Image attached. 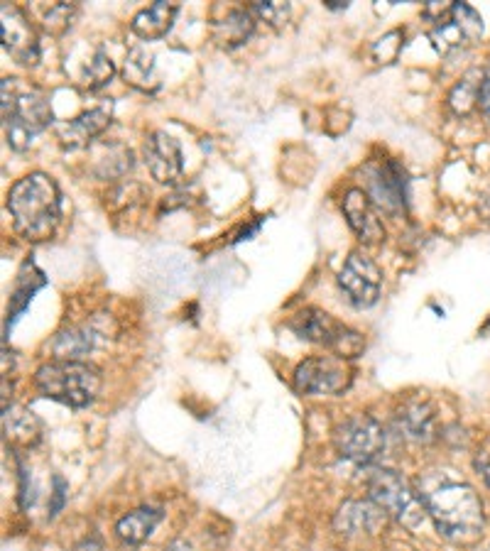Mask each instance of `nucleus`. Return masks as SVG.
<instances>
[{"mask_svg":"<svg viewBox=\"0 0 490 551\" xmlns=\"http://www.w3.org/2000/svg\"><path fill=\"white\" fill-rule=\"evenodd\" d=\"M473 466H476L478 476L483 478V483H486V488L490 490V458L488 456H478L476 461H473Z\"/></svg>","mask_w":490,"mask_h":551,"instance_id":"31","label":"nucleus"},{"mask_svg":"<svg viewBox=\"0 0 490 551\" xmlns=\"http://www.w3.org/2000/svg\"><path fill=\"white\" fill-rule=\"evenodd\" d=\"M478 108L481 113L490 120V62L486 67V72L481 76V94H478Z\"/></svg>","mask_w":490,"mask_h":551,"instance_id":"30","label":"nucleus"},{"mask_svg":"<svg viewBox=\"0 0 490 551\" xmlns=\"http://www.w3.org/2000/svg\"><path fill=\"white\" fill-rule=\"evenodd\" d=\"M366 182L363 192L370 196L375 209L390 216H400L407 209V174L395 160L370 162L363 169Z\"/></svg>","mask_w":490,"mask_h":551,"instance_id":"10","label":"nucleus"},{"mask_svg":"<svg viewBox=\"0 0 490 551\" xmlns=\"http://www.w3.org/2000/svg\"><path fill=\"white\" fill-rule=\"evenodd\" d=\"M8 211L15 231L25 240L40 243L57 231L62 218V192L45 172H32L18 179L8 192Z\"/></svg>","mask_w":490,"mask_h":551,"instance_id":"2","label":"nucleus"},{"mask_svg":"<svg viewBox=\"0 0 490 551\" xmlns=\"http://www.w3.org/2000/svg\"><path fill=\"white\" fill-rule=\"evenodd\" d=\"M255 30V18L250 15L248 8H236L228 10L226 18L221 23H216V40L226 47H238L253 35Z\"/></svg>","mask_w":490,"mask_h":551,"instance_id":"22","label":"nucleus"},{"mask_svg":"<svg viewBox=\"0 0 490 551\" xmlns=\"http://www.w3.org/2000/svg\"><path fill=\"white\" fill-rule=\"evenodd\" d=\"M143 160L160 184H177L184 174L182 147L165 130H155L143 145Z\"/></svg>","mask_w":490,"mask_h":551,"instance_id":"13","label":"nucleus"},{"mask_svg":"<svg viewBox=\"0 0 490 551\" xmlns=\"http://www.w3.org/2000/svg\"><path fill=\"white\" fill-rule=\"evenodd\" d=\"M54 503L49 507V517H57L59 510L64 507V498H67V483L62 476H54Z\"/></svg>","mask_w":490,"mask_h":551,"instance_id":"29","label":"nucleus"},{"mask_svg":"<svg viewBox=\"0 0 490 551\" xmlns=\"http://www.w3.org/2000/svg\"><path fill=\"white\" fill-rule=\"evenodd\" d=\"M397 427L407 439L417 444H432L439 436L437 412L429 402H407L402 412L397 414Z\"/></svg>","mask_w":490,"mask_h":551,"instance_id":"17","label":"nucleus"},{"mask_svg":"<svg viewBox=\"0 0 490 551\" xmlns=\"http://www.w3.org/2000/svg\"><path fill=\"white\" fill-rule=\"evenodd\" d=\"M106 155H98L96 160V174L103 179H118L121 174L128 172L133 167V152L121 143L103 145Z\"/></svg>","mask_w":490,"mask_h":551,"instance_id":"24","label":"nucleus"},{"mask_svg":"<svg viewBox=\"0 0 490 551\" xmlns=\"http://www.w3.org/2000/svg\"><path fill=\"white\" fill-rule=\"evenodd\" d=\"M248 10H250V15L255 18V23H268L272 27L282 25L287 20V15H290V5L275 3V0H270V3L255 0V3L248 5Z\"/></svg>","mask_w":490,"mask_h":551,"instance_id":"27","label":"nucleus"},{"mask_svg":"<svg viewBox=\"0 0 490 551\" xmlns=\"http://www.w3.org/2000/svg\"><path fill=\"white\" fill-rule=\"evenodd\" d=\"M3 128L5 140L15 152H25L37 135L52 123V108L47 96L20 79H3Z\"/></svg>","mask_w":490,"mask_h":551,"instance_id":"3","label":"nucleus"},{"mask_svg":"<svg viewBox=\"0 0 490 551\" xmlns=\"http://www.w3.org/2000/svg\"><path fill=\"white\" fill-rule=\"evenodd\" d=\"M424 505L434 527L444 539L454 544H473L483 534L486 515L483 503L471 485L461 480H439V483H424L422 490Z\"/></svg>","mask_w":490,"mask_h":551,"instance_id":"1","label":"nucleus"},{"mask_svg":"<svg viewBox=\"0 0 490 551\" xmlns=\"http://www.w3.org/2000/svg\"><path fill=\"white\" fill-rule=\"evenodd\" d=\"M385 512L373 500H348L334 517V529L343 537H363L380 532L385 525Z\"/></svg>","mask_w":490,"mask_h":551,"instance_id":"15","label":"nucleus"},{"mask_svg":"<svg viewBox=\"0 0 490 551\" xmlns=\"http://www.w3.org/2000/svg\"><path fill=\"white\" fill-rule=\"evenodd\" d=\"M292 383L299 395H341L353 383V370L339 356H314L294 368Z\"/></svg>","mask_w":490,"mask_h":551,"instance_id":"8","label":"nucleus"},{"mask_svg":"<svg viewBox=\"0 0 490 551\" xmlns=\"http://www.w3.org/2000/svg\"><path fill=\"white\" fill-rule=\"evenodd\" d=\"M341 209L348 226L361 238V243L375 245L385 238V226L380 221L378 209H375V204L363 189H348L346 196H343Z\"/></svg>","mask_w":490,"mask_h":551,"instance_id":"14","label":"nucleus"},{"mask_svg":"<svg viewBox=\"0 0 490 551\" xmlns=\"http://www.w3.org/2000/svg\"><path fill=\"white\" fill-rule=\"evenodd\" d=\"M123 79L125 84H130L138 91H145V94H152V91L160 89V76H157L155 57H152V52H147L145 47L130 49V52L125 54Z\"/></svg>","mask_w":490,"mask_h":551,"instance_id":"20","label":"nucleus"},{"mask_svg":"<svg viewBox=\"0 0 490 551\" xmlns=\"http://www.w3.org/2000/svg\"><path fill=\"white\" fill-rule=\"evenodd\" d=\"M106 336V329L98 326V321H91L86 326H74V329L59 331L52 343V351L57 360H81L94 351L98 341Z\"/></svg>","mask_w":490,"mask_h":551,"instance_id":"18","label":"nucleus"},{"mask_svg":"<svg viewBox=\"0 0 490 551\" xmlns=\"http://www.w3.org/2000/svg\"><path fill=\"white\" fill-rule=\"evenodd\" d=\"M177 13H179L177 3L157 0V3H152L150 8H143L138 15H135L133 23H130V30H133L140 40H147V42L162 40V37L172 30Z\"/></svg>","mask_w":490,"mask_h":551,"instance_id":"19","label":"nucleus"},{"mask_svg":"<svg viewBox=\"0 0 490 551\" xmlns=\"http://www.w3.org/2000/svg\"><path fill=\"white\" fill-rule=\"evenodd\" d=\"M37 392L47 400L81 409L89 407L101 392V373L84 360H52L35 373Z\"/></svg>","mask_w":490,"mask_h":551,"instance_id":"4","label":"nucleus"},{"mask_svg":"<svg viewBox=\"0 0 490 551\" xmlns=\"http://www.w3.org/2000/svg\"><path fill=\"white\" fill-rule=\"evenodd\" d=\"M108 125H111V106L91 108V111L67 120V123H59L57 138L64 147L76 150V147H84L89 145L91 140H96Z\"/></svg>","mask_w":490,"mask_h":551,"instance_id":"16","label":"nucleus"},{"mask_svg":"<svg viewBox=\"0 0 490 551\" xmlns=\"http://www.w3.org/2000/svg\"><path fill=\"white\" fill-rule=\"evenodd\" d=\"M432 45L439 54H454L459 49L476 45L483 37V18L466 3H449L444 15L434 23Z\"/></svg>","mask_w":490,"mask_h":551,"instance_id":"9","label":"nucleus"},{"mask_svg":"<svg viewBox=\"0 0 490 551\" xmlns=\"http://www.w3.org/2000/svg\"><path fill=\"white\" fill-rule=\"evenodd\" d=\"M165 551H189V544L184 542V539H177V542H172Z\"/></svg>","mask_w":490,"mask_h":551,"instance_id":"34","label":"nucleus"},{"mask_svg":"<svg viewBox=\"0 0 490 551\" xmlns=\"http://www.w3.org/2000/svg\"><path fill=\"white\" fill-rule=\"evenodd\" d=\"M481 76H476V74L466 76V79H461L459 84L451 89L449 108L456 113V116H468V113L478 106V94H481Z\"/></svg>","mask_w":490,"mask_h":551,"instance_id":"26","label":"nucleus"},{"mask_svg":"<svg viewBox=\"0 0 490 551\" xmlns=\"http://www.w3.org/2000/svg\"><path fill=\"white\" fill-rule=\"evenodd\" d=\"M74 15H76V5H69V3L52 5V8H49V13L45 15L47 30L52 32V35H64V32L72 27Z\"/></svg>","mask_w":490,"mask_h":551,"instance_id":"28","label":"nucleus"},{"mask_svg":"<svg viewBox=\"0 0 490 551\" xmlns=\"http://www.w3.org/2000/svg\"><path fill=\"white\" fill-rule=\"evenodd\" d=\"M113 74H116V67H113L111 57L98 49V52H94V57L86 59L84 69H81V84L89 91H98L113 79Z\"/></svg>","mask_w":490,"mask_h":551,"instance_id":"25","label":"nucleus"},{"mask_svg":"<svg viewBox=\"0 0 490 551\" xmlns=\"http://www.w3.org/2000/svg\"><path fill=\"white\" fill-rule=\"evenodd\" d=\"M368 495L385 515L412 532L429 517L422 495L395 471H375L368 478Z\"/></svg>","mask_w":490,"mask_h":551,"instance_id":"5","label":"nucleus"},{"mask_svg":"<svg viewBox=\"0 0 490 551\" xmlns=\"http://www.w3.org/2000/svg\"><path fill=\"white\" fill-rule=\"evenodd\" d=\"M290 329L302 338V341L329 348L334 356H339L343 360L358 358L366 351V338H363V334H358L351 326L336 321L334 316L326 314L324 309H302V312H297L290 319Z\"/></svg>","mask_w":490,"mask_h":551,"instance_id":"6","label":"nucleus"},{"mask_svg":"<svg viewBox=\"0 0 490 551\" xmlns=\"http://www.w3.org/2000/svg\"><path fill=\"white\" fill-rule=\"evenodd\" d=\"M5 434H8V439L18 441V444H35V441H40L42 427L40 422H37V417L32 412H27V409H5Z\"/></svg>","mask_w":490,"mask_h":551,"instance_id":"23","label":"nucleus"},{"mask_svg":"<svg viewBox=\"0 0 490 551\" xmlns=\"http://www.w3.org/2000/svg\"><path fill=\"white\" fill-rule=\"evenodd\" d=\"M478 209H481V214L486 221L490 223V192H486L481 196V204H478Z\"/></svg>","mask_w":490,"mask_h":551,"instance_id":"33","label":"nucleus"},{"mask_svg":"<svg viewBox=\"0 0 490 551\" xmlns=\"http://www.w3.org/2000/svg\"><path fill=\"white\" fill-rule=\"evenodd\" d=\"M101 542H98L96 537H86V539H81L79 544H76L74 551H101Z\"/></svg>","mask_w":490,"mask_h":551,"instance_id":"32","label":"nucleus"},{"mask_svg":"<svg viewBox=\"0 0 490 551\" xmlns=\"http://www.w3.org/2000/svg\"><path fill=\"white\" fill-rule=\"evenodd\" d=\"M0 37H3L5 54L23 67H35L40 62V40L30 18L18 5H0Z\"/></svg>","mask_w":490,"mask_h":551,"instance_id":"12","label":"nucleus"},{"mask_svg":"<svg viewBox=\"0 0 490 551\" xmlns=\"http://www.w3.org/2000/svg\"><path fill=\"white\" fill-rule=\"evenodd\" d=\"M160 522L162 510H155V507H138V510L128 512V515L118 520L116 534L123 544H128V547H138V544H143L152 537V532H155Z\"/></svg>","mask_w":490,"mask_h":551,"instance_id":"21","label":"nucleus"},{"mask_svg":"<svg viewBox=\"0 0 490 551\" xmlns=\"http://www.w3.org/2000/svg\"><path fill=\"white\" fill-rule=\"evenodd\" d=\"M385 441H388V434H385L383 424L370 414L348 417L334 432V446L339 456L356 463V466H370L378 461L385 451Z\"/></svg>","mask_w":490,"mask_h":551,"instance_id":"7","label":"nucleus"},{"mask_svg":"<svg viewBox=\"0 0 490 551\" xmlns=\"http://www.w3.org/2000/svg\"><path fill=\"white\" fill-rule=\"evenodd\" d=\"M339 287L356 309L373 307L383 289V272L363 253H351L339 272Z\"/></svg>","mask_w":490,"mask_h":551,"instance_id":"11","label":"nucleus"}]
</instances>
